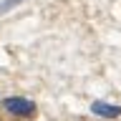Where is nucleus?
<instances>
[{
	"label": "nucleus",
	"mask_w": 121,
	"mask_h": 121,
	"mask_svg": "<svg viewBox=\"0 0 121 121\" xmlns=\"http://www.w3.org/2000/svg\"><path fill=\"white\" fill-rule=\"evenodd\" d=\"M3 108H5L10 116H15V119H30V116L38 111L35 101H30V98H25V96H8V98H3Z\"/></svg>",
	"instance_id": "f257e3e1"
},
{
	"label": "nucleus",
	"mask_w": 121,
	"mask_h": 121,
	"mask_svg": "<svg viewBox=\"0 0 121 121\" xmlns=\"http://www.w3.org/2000/svg\"><path fill=\"white\" fill-rule=\"evenodd\" d=\"M91 113L98 119H119L121 116V106L108 104V101H93L91 104Z\"/></svg>",
	"instance_id": "f03ea898"
},
{
	"label": "nucleus",
	"mask_w": 121,
	"mask_h": 121,
	"mask_svg": "<svg viewBox=\"0 0 121 121\" xmlns=\"http://www.w3.org/2000/svg\"><path fill=\"white\" fill-rule=\"evenodd\" d=\"M20 3H23V0H3V3H0V15H3V13H8L10 8L20 5Z\"/></svg>",
	"instance_id": "7ed1b4c3"
}]
</instances>
